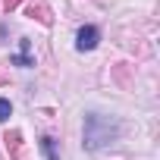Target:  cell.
<instances>
[{
  "label": "cell",
  "mask_w": 160,
  "mask_h": 160,
  "mask_svg": "<svg viewBox=\"0 0 160 160\" xmlns=\"http://www.w3.org/2000/svg\"><path fill=\"white\" fill-rule=\"evenodd\" d=\"M10 113H13L10 101H3V98H0V122H3V119H10Z\"/></svg>",
  "instance_id": "obj_7"
},
{
  "label": "cell",
  "mask_w": 160,
  "mask_h": 160,
  "mask_svg": "<svg viewBox=\"0 0 160 160\" xmlns=\"http://www.w3.org/2000/svg\"><path fill=\"white\" fill-rule=\"evenodd\" d=\"M122 135V122L116 116H104V113H88L85 116V148L88 151H101L107 144H113Z\"/></svg>",
  "instance_id": "obj_1"
},
{
  "label": "cell",
  "mask_w": 160,
  "mask_h": 160,
  "mask_svg": "<svg viewBox=\"0 0 160 160\" xmlns=\"http://www.w3.org/2000/svg\"><path fill=\"white\" fill-rule=\"evenodd\" d=\"M98 41H101V32H98L94 25H82V28L75 32V47H78V50H94Z\"/></svg>",
  "instance_id": "obj_2"
},
{
  "label": "cell",
  "mask_w": 160,
  "mask_h": 160,
  "mask_svg": "<svg viewBox=\"0 0 160 160\" xmlns=\"http://www.w3.org/2000/svg\"><path fill=\"white\" fill-rule=\"evenodd\" d=\"M28 50H32V41H28V38H22V41H19V53H16V57H10V63H13V66H22V69L35 66V60L28 57Z\"/></svg>",
  "instance_id": "obj_3"
},
{
  "label": "cell",
  "mask_w": 160,
  "mask_h": 160,
  "mask_svg": "<svg viewBox=\"0 0 160 160\" xmlns=\"http://www.w3.org/2000/svg\"><path fill=\"white\" fill-rule=\"evenodd\" d=\"M19 3H22V0H3V10H7V13H10V10H16V7H19Z\"/></svg>",
  "instance_id": "obj_8"
},
{
  "label": "cell",
  "mask_w": 160,
  "mask_h": 160,
  "mask_svg": "<svg viewBox=\"0 0 160 160\" xmlns=\"http://www.w3.org/2000/svg\"><path fill=\"white\" fill-rule=\"evenodd\" d=\"M41 151L47 154V160H60V154H57V141H53L50 135H44V138H41Z\"/></svg>",
  "instance_id": "obj_6"
},
{
  "label": "cell",
  "mask_w": 160,
  "mask_h": 160,
  "mask_svg": "<svg viewBox=\"0 0 160 160\" xmlns=\"http://www.w3.org/2000/svg\"><path fill=\"white\" fill-rule=\"evenodd\" d=\"M28 16H32V19H38L41 25H50V22H53L50 10H47V7L41 3V0H35V3H28Z\"/></svg>",
  "instance_id": "obj_4"
},
{
  "label": "cell",
  "mask_w": 160,
  "mask_h": 160,
  "mask_svg": "<svg viewBox=\"0 0 160 160\" xmlns=\"http://www.w3.org/2000/svg\"><path fill=\"white\" fill-rule=\"evenodd\" d=\"M7 151H10L13 157L22 151V135H19V132H7Z\"/></svg>",
  "instance_id": "obj_5"
}]
</instances>
